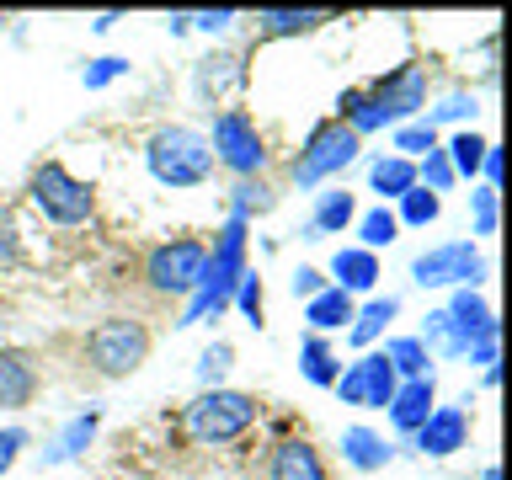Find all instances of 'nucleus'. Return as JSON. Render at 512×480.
Returning <instances> with one entry per match:
<instances>
[{"label":"nucleus","instance_id":"1","mask_svg":"<svg viewBox=\"0 0 512 480\" xmlns=\"http://www.w3.org/2000/svg\"><path fill=\"white\" fill-rule=\"evenodd\" d=\"M240 278H246V219L230 214V219H224V230H219V240H214V251H208L203 283H198V294H192V304H187L182 326H198V320L219 315L224 304H230Z\"/></svg>","mask_w":512,"mask_h":480},{"label":"nucleus","instance_id":"2","mask_svg":"<svg viewBox=\"0 0 512 480\" xmlns=\"http://www.w3.org/2000/svg\"><path fill=\"white\" fill-rule=\"evenodd\" d=\"M144 166L160 187H203L208 171H214V150H208V139L198 128H155L150 144H144Z\"/></svg>","mask_w":512,"mask_h":480},{"label":"nucleus","instance_id":"3","mask_svg":"<svg viewBox=\"0 0 512 480\" xmlns=\"http://www.w3.org/2000/svg\"><path fill=\"white\" fill-rule=\"evenodd\" d=\"M256 422V395L246 390H203L192 406L182 411V427H187V438L192 443H203V448H219V443H235V438H246Z\"/></svg>","mask_w":512,"mask_h":480},{"label":"nucleus","instance_id":"4","mask_svg":"<svg viewBox=\"0 0 512 480\" xmlns=\"http://www.w3.org/2000/svg\"><path fill=\"white\" fill-rule=\"evenodd\" d=\"M144 358H150V331H144V320L107 315L86 331V363L102 379H128Z\"/></svg>","mask_w":512,"mask_h":480},{"label":"nucleus","instance_id":"5","mask_svg":"<svg viewBox=\"0 0 512 480\" xmlns=\"http://www.w3.org/2000/svg\"><path fill=\"white\" fill-rule=\"evenodd\" d=\"M32 208L48 219V224H64V230H75V224H86L96 214V192L91 182H80L75 171H64L59 160H43L38 171H32Z\"/></svg>","mask_w":512,"mask_h":480},{"label":"nucleus","instance_id":"6","mask_svg":"<svg viewBox=\"0 0 512 480\" xmlns=\"http://www.w3.org/2000/svg\"><path fill=\"white\" fill-rule=\"evenodd\" d=\"M358 134H352L347 123H336V118H326V123H315L310 134H304V150L294 155V182L310 192V187H320L326 176H336V171H347L352 160H358Z\"/></svg>","mask_w":512,"mask_h":480},{"label":"nucleus","instance_id":"7","mask_svg":"<svg viewBox=\"0 0 512 480\" xmlns=\"http://www.w3.org/2000/svg\"><path fill=\"white\" fill-rule=\"evenodd\" d=\"M203 267H208L203 240H166V246H155L150 256H144V283H150L155 294L187 299V294H198Z\"/></svg>","mask_w":512,"mask_h":480},{"label":"nucleus","instance_id":"8","mask_svg":"<svg viewBox=\"0 0 512 480\" xmlns=\"http://www.w3.org/2000/svg\"><path fill=\"white\" fill-rule=\"evenodd\" d=\"M208 150H214V160L224 171H235L240 182H251L256 171L267 166V144L262 134H256V118L240 107H224L214 118V139H208Z\"/></svg>","mask_w":512,"mask_h":480},{"label":"nucleus","instance_id":"9","mask_svg":"<svg viewBox=\"0 0 512 480\" xmlns=\"http://www.w3.org/2000/svg\"><path fill=\"white\" fill-rule=\"evenodd\" d=\"M411 278L422 288H475L486 278V256L475 251V240H448V246H432L416 256Z\"/></svg>","mask_w":512,"mask_h":480},{"label":"nucleus","instance_id":"10","mask_svg":"<svg viewBox=\"0 0 512 480\" xmlns=\"http://www.w3.org/2000/svg\"><path fill=\"white\" fill-rule=\"evenodd\" d=\"M368 102H374V112L384 123H395V128L411 123L427 107V70L422 64H400V70H390L384 80L368 86Z\"/></svg>","mask_w":512,"mask_h":480},{"label":"nucleus","instance_id":"11","mask_svg":"<svg viewBox=\"0 0 512 480\" xmlns=\"http://www.w3.org/2000/svg\"><path fill=\"white\" fill-rule=\"evenodd\" d=\"M443 315H448V326H454V336H459L464 358H470L480 342H491V336H496V315H491V304L480 299L475 288H454V299L443 304Z\"/></svg>","mask_w":512,"mask_h":480},{"label":"nucleus","instance_id":"12","mask_svg":"<svg viewBox=\"0 0 512 480\" xmlns=\"http://www.w3.org/2000/svg\"><path fill=\"white\" fill-rule=\"evenodd\" d=\"M464 438H470V411H464V406H432V416L416 427V448L432 454V459L459 454Z\"/></svg>","mask_w":512,"mask_h":480},{"label":"nucleus","instance_id":"13","mask_svg":"<svg viewBox=\"0 0 512 480\" xmlns=\"http://www.w3.org/2000/svg\"><path fill=\"white\" fill-rule=\"evenodd\" d=\"M432 406H438V390H432V374H427V379H406V384H400L395 400L384 411H390V422H395L400 438H416V427L432 416Z\"/></svg>","mask_w":512,"mask_h":480},{"label":"nucleus","instance_id":"14","mask_svg":"<svg viewBox=\"0 0 512 480\" xmlns=\"http://www.w3.org/2000/svg\"><path fill=\"white\" fill-rule=\"evenodd\" d=\"M267 480H331V475H326V464H320L315 443H304V438H283L278 448H272Z\"/></svg>","mask_w":512,"mask_h":480},{"label":"nucleus","instance_id":"15","mask_svg":"<svg viewBox=\"0 0 512 480\" xmlns=\"http://www.w3.org/2000/svg\"><path fill=\"white\" fill-rule=\"evenodd\" d=\"M32 395H38V363H32L27 352L6 347L0 352V406L16 411V406H27Z\"/></svg>","mask_w":512,"mask_h":480},{"label":"nucleus","instance_id":"16","mask_svg":"<svg viewBox=\"0 0 512 480\" xmlns=\"http://www.w3.org/2000/svg\"><path fill=\"white\" fill-rule=\"evenodd\" d=\"M395 390H400V379H395V368L384 363V352H363L358 358V406L384 411L395 400Z\"/></svg>","mask_w":512,"mask_h":480},{"label":"nucleus","instance_id":"17","mask_svg":"<svg viewBox=\"0 0 512 480\" xmlns=\"http://www.w3.org/2000/svg\"><path fill=\"white\" fill-rule=\"evenodd\" d=\"M336 22V11L320 6H299V11H256V38H299V32H315Z\"/></svg>","mask_w":512,"mask_h":480},{"label":"nucleus","instance_id":"18","mask_svg":"<svg viewBox=\"0 0 512 480\" xmlns=\"http://www.w3.org/2000/svg\"><path fill=\"white\" fill-rule=\"evenodd\" d=\"M331 272H336L331 288H342V294H363V288L379 283V256L363 251V246H342L331 256Z\"/></svg>","mask_w":512,"mask_h":480},{"label":"nucleus","instance_id":"19","mask_svg":"<svg viewBox=\"0 0 512 480\" xmlns=\"http://www.w3.org/2000/svg\"><path fill=\"white\" fill-rule=\"evenodd\" d=\"M96 427H102V411H96V406L75 411L70 422L59 427V438L48 443V454H43V459H48V464H70V459H80V454H86V443L96 438Z\"/></svg>","mask_w":512,"mask_h":480},{"label":"nucleus","instance_id":"20","mask_svg":"<svg viewBox=\"0 0 512 480\" xmlns=\"http://www.w3.org/2000/svg\"><path fill=\"white\" fill-rule=\"evenodd\" d=\"M358 219V203H352V192L331 187L315 198V214H310V230H304V240H320V235H342L347 224Z\"/></svg>","mask_w":512,"mask_h":480},{"label":"nucleus","instance_id":"21","mask_svg":"<svg viewBox=\"0 0 512 480\" xmlns=\"http://www.w3.org/2000/svg\"><path fill=\"white\" fill-rule=\"evenodd\" d=\"M390 454H395V448L384 443L374 427H347V432H342V459L352 464V470L374 475V470H384V464H390Z\"/></svg>","mask_w":512,"mask_h":480},{"label":"nucleus","instance_id":"22","mask_svg":"<svg viewBox=\"0 0 512 480\" xmlns=\"http://www.w3.org/2000/svg\"><path fill=\"white\" fill-rule=\"evenodd\" d=\"M352 310H358V304H352V294H342V288H320L315 299H304V320H310V331L320 336V331H342L347 320H352Z\"/></svg>","mask_w":512,"mask_h":480},{"label":"nucleus","instance_id":"23","mask_svg":"<svg viewBox=\"0 0 512 480\" xmlns=\"http://www.w3.org/2000/svg\"><path fill=\"white\" fill-rule=\"evenodd\" d=\"M368 187L379 192V198H406L416 187V160H400V155H379L374 166H368Z\"/></svg>","mask_w":512,"mask_h":480},{"label":"nucleus","instance_id":"24","mask_svg":"<svg viewBox=\"0 0 512 480\" xmlns=\"http://www.w3.org/2000/svg\"><path fill=\"white\" fill-rule=\"evenodd\" d=\"M400 315V299H368L363 310H352V320H347V336H352V347H368V342H379V331L390 326V320Z\"/></svg>","mask_w":512,"mask_h":480},{"label":"nucleus","instance_id":"25","mask_svg":"<svg viewBox=\"0 0 512 480\" xmlns=\"http://www.w3.org/2000/svg\"><path fill=\"white\" fill-rule=\"evenodd\" d=\"M299 368H304V379H310V384H320V390H331L336 374H342V368H336V352L326 347V336H315V331L299 342Z\"/></svg>","mask_w":512,"mask_h":480},{"label":"nucleus","instance_id":"26","mask_svg":"<svg viewBox=\"0 0 512 480\" xmlns=\"http://www.w3.org/2000/svg\"><path fill=\"white\" fill-rule=\"evenodd\" d=\"M384 363L395 368V379L406 384V379H427V347L416 342V336H390V342H384Z\"/></svg>","mask_w":512,"mask_h":480},{"label":"nucleus","instance_id":"27","mask_svg":"<svg viewBox=\"0 0 512 480\" xmlns=\"http://www.w3.org/2000/svg\"><path fill=\"white\" fill-rule=\"evenodd\" d=\"M443 155H448V166H454V176L475 182V176H480V160H486V139H480V134H454Z\"/></svg>","mask_w":512,"mask_h":480},{"label":"nucleus","instance_id":"28","mask_svg":"<svg viewBox=\"0 0 512 480\" xmlns=\"http://www.w3.org/2000/svg\"><path fill=\"white\" fill-rule=\"evenodd\" d=\"M443 214V198L438 192H427V187H411L406 198H400V214H395V224H416V230H427L432 219Z\"/></svg>","mask_w":512,"mask_h":480},{"label":"nucleus","instance_id":"29","mask_svg":"<svg viewBox=\"0 0 512 480\" xmlns=\"http://www.w3.org/2000/svg\"><path fill=\"white\" fill-rule=\"evenodd\" d=\"M432 150H438V128H432L427 118H422V123H400V128H395V155H400V160L432 155Z\"/></svg>","mask_w":512,"mask_h":480},{"label":"nucleus","instance_id":"30","mask_svg":"<svg viewBox=\"0 0 512 480\" xmlns=\"http://www.w3.org/2000/svg\"><path fill=\"white\" fill-rule=\"evenodd\" d=\"M358 235H363V251H379V246H390V240L400 235V224H395V214L390 208H368V214L358 219Z\"/></svg>","mask_w":512,"mask_h":480},{"label":"nucleus","instance_id":"31","mask_svg":"<svg viewBox=\"0 0 512 480\" xmlns=\"http://www.w3.org/2000/svg\"><path fill=\"white\" fill-rule=\"evenodd\" d=\"M230 363H235L230 342H214V347H203V358H198V384H203V390H219V379L230 374Z\"/></svg>","mask_w":512,"mask_h":480},{"label":"nucleus","instance_id":"32","mask_svg":"<svg viewBox=\"0 0 512 480\" xmlns=\"http://www.w3.org/2000/svg\"><path fill=\"white\" fill-rule=\"evenodd\" d=\"M267 208H272V187L267 182H235V208H230L235 219L251 224V214H267Z\"/></svg>","mask_w":512,"mask_h":480},{"label":"nucleus","instance_id":"33","mask_svg":"<svg viewBox=\"0 0 512 480\" xmlns=\"http://www.w3.org/2000/svg\"><path fill=\"white\" fill-rule=\"evenodd\" d=\"M459 176H454V166H448V155L443 150H432L422 166H416V187H427V192H448Z\"/></svg>","mask_w":512,"mask_h":480},{"label":"nucleus","instance_id":"34","mask_svg":"<svg viewBox=\"0 0 512 480\" xmlns=\"http://www.w3.org/2000/svg\"><path fill=\"white\" fill-rule=\"evenodd\" d=\"M123 75H128V59H118V54H102V59H91L86 70H80L86 91H102V86H112V80H123Z\"/></svg>","mask_w":512,"mask_h":480},{"label":"nucleus","instance_id":"35","mask_svg":"<svg viewBox=\"0 0 512 480\" xmlns=\"http://www.w3.org/2000/svg\"><path fill=\"white\" fill-rule=\"evenodd\" d=\"M459 118H475V96H470V91H448L443 102L427 112L432 128H438V123H459Z\"/></svg>","mask_w":512,"mask_h":480},{"label":"nucleus","instance_id":"36","mask_svg":"<svg viewBox=\"0 0 512 480\" xmlns=\"http://www.w3.org/2000/svg\"><path fill=\"white\" fill-rule=\"evenodd\" d=\"M230 304H240V315H246L251 326H262V278H256V272H246V278L235 283Z\"/></svg>","mask_w":512,"mask_h":480},{"label":"nucleus","instance_id":"37","mask_svg":"<svg viewBox=\"0 0 512 480\" xmlns=\"http://www.w3.org/2000/svg\"><path fill=\"white\" fill-rule=\"evenodd\" d=\"M230 75H235V59H203V64H198V96L219 91Z\"/></svg>","mask_w":512,"mask_h":480},{"label":"nucleus","instance_id":"38","mask_svg":"<svg viewBox=\"0 0 512 480\" xmlns=\"http://www.w3.org/2000/svg\"><path fill=\"white\" fill-rule=\"evenodd\" d=\"M470 203H475V235H496V187L470 192Z\"/></svg>","mask_w":512,"mask_h":480},{"label":"nucleus","instance_id":"39","mask_svg":"<svg viewBox=\"0 0 512 480\" xmlns=\"http://www.w3.org/2000/svg\"><path fill=\"white\" fill-rule=\"evenodd\" d=\"M22 448H27V427H0V475L22 459Z\"/></svg>","mask_w":512,"mask_h":480},{"label":"nucleus","instance_id":"40","mask_svg":"<svg viewBox=\"0 0 512 480\" xmlns=\"http://www.w3.org/2000/svg\"><path fill=\"white\" fill-rule=\"evenodd\" d=\"M320 288H326V272L320 267H299L294 272V299H315Z\"/></svg>","mask_w":512,"mask_h":480},{"label":"nucleus","instance_id":"41","mask_svg":"<svg viewBox=\"0 0 512 480\" xmlns=\"http://www.w3.org/2000/svg\"><path fill=\"white\" fill-rule=\"evenodd\" d=\"M235 22H240L235 11H198V16H192V27H203L208 38H214V32H230Z\"/></svg>","mask_w":512,"mask_h":480},{"label":"nucleus","instance_id":"42","mask_svg":"<svg viewBox=\"0 0 512 480\" xmlns=\"http://www.w3.org/2000/svg\"><path fill=\"white\" fill-rule=\"evenodd\" d=\"M470 363H480V368H496V336H491V342H480V347L470 352Z\"/></svg>","mask_w":512,"mask_h":480}]
</instances>
